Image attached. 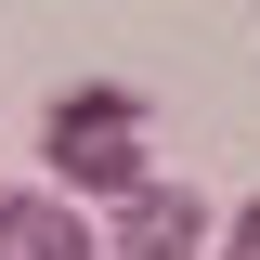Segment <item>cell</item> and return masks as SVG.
<instances>
[{"label":"cell","mask_w":260,"mask_h":260,"mask_svg":"<svg viewBox=\"0 0 260 260\" xmlns=\"http://www.w3.org/2000/svg\"><path fill=\"white\" fill-rule=\"evenodd\" d=\"M195 234H208V208H195L182 182H143V195H117V234H104V247L117 260H195Z\"/></svg>","instance_id":"cell-2"},{"label":"cell","mask_w":260,"mask_h":260,"mask_svg":"<svg viewBox=\"0 0 260 260\" xmlns=\"http://www.w3.org/2000/svg\"><path fill=\"white\" fill-rule=\"evenodd\" d=\"M221 260H260V195L234 208V234H221Z\"/></svg>","instance_id":"cell-4"},{"label":"cell","mask_w":260,"mask_h":260,"mask_svg":"<svg viewBox=\"0 0 260 260\" xmlns=\"http://www.w3.org/2000/svg\"><path fill=\"white\" fill-rule=\"evenodd\" d=\"M39 156H52V195H143V91L91 78V91H65L52 130H39Z\"/></svg>","instance_id":"cell-1"},{"label":"cell","mask_w":260,"mask_h":260,"mask_svg":"<svg viewBox=\"0 0 260 260\" xmlns=\"http://www.w3.org/2000/svg\"><path fill=\"white\" fill-rule=\"evenodd\" d=\"M0 260H104L65 195H0Z\"/></svg>","instance_id":"cell-3"}]
</instances>
